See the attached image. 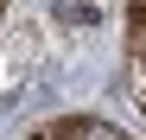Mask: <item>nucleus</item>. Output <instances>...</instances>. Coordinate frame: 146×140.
Returning a JSON list of instances; mask_svg holds the SVG:
<instances>
[{
	"instance_id": "1",
	"label": "nucleus",
	"mask_w": 146,
	"mask_h": 140,
	"mask_svg": "<svg viewBox=\"0 0 146 140\" xmlns=\"http://www.w3.org/2000/svg\"><path fill=\"white\" fill-rule=\"evenodd\" d=\"M64 127V140H127L121 127H108V121H57Z\"/></svg>"
}]
</instances>
